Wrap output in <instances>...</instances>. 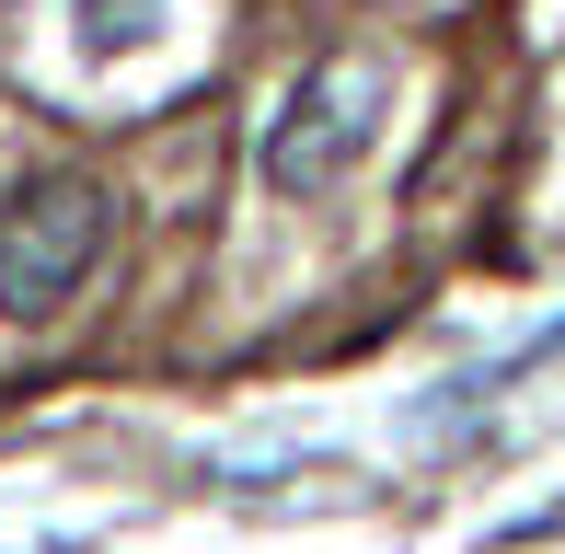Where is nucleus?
Returning <instances> with one entry per match:
<instances>
[{
  "mask_svg": "<svg viewBox=\"0 0 565 554\" xmlns=\"http://www.w3.org/2000/svg\"><path fill=\"white\" fill-rule=\"evenodd\" d=\"M381 128H393V58H370V46H323L312 70H300L289 93H277L266 116V196H335L358 162L381 150Z\"/></svg>",
  "mask_w": 565,
  "mask_h": 554,
  "instance_id": "1",
  "label": "nucleus"
},
{
  "mask_svg": "<svg viewBox=\"0 0 565 554\" xmlns=\"http://www.w3.org/2000/svg\"><path fill=\"white\" fill-rule=\"evenodd\" d=\"M93 255H105V185H82V173L35 185L12 220H0V312L12 323L70 312V289L93 277Z\"/></svg>",
  "mask_w": 565,
  "mask_h": 554,
  "instance_id": "2",
  "label": "nucleus"
},
{
  "mask_svg": "<svg viewBox=\"0 0 565 554\" xmlns=\"http://www.w3.org/2000/svg\"><path fill=\"white\" fill-rule=\"evenodd\" d=\"M381 12H427V0H381Z\"/></svg>",
  "mask_w": 565,
  "mask_h": 554,
  "instance_id": "3",
  "label": "nucleus"
}]
</instances>
